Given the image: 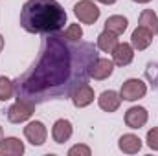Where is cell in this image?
<instances>
[{
  "instance_id": "cell-21",
  "label": "cell",
  "mask_w": 158,
  "mask_h": 156,
  "mask_svg": "<svg viewBox=\"0 0 158 156\" xmlns=\"http://www.w3.org/2000/svg\"><path fill=\"white\" fill-rule=\"evenodd\" d=\"M145 76H147V79L151 81V84H155L158 88V63H149L147 64V70H145Z\"/></svg>"
},
{
  "instance_id": "cell-16",
  "label": "cell",
  "mask_w": 158,
  "mask_h": 156,
  "mask_svg": "<svg viewBox=\"0 0 158 156\" xmlns=\"http://www.w3.org/2000/svg\"><path fill=\"white\" fill-rule=\"evenodd\" d=\"M127 26H129V20L123 15H112V17H109L105 20V30L110 31V33H114V35H118V37L125 33Z\"/></svg>"
},
{
  "instance_id": "cell-17",
  "label": "cell",
  "mask_w": 158,
  "mask_h": 156,
  "mask_svg": "<svg viewBox=\"0 0 158 156\" xmlns=\"http://www.w3.org/2000/svg\"><path fill=\"white\" fill-rule=\"evenodd\" d=\"M118 42H119L118 35H114V33L103 30V31L98 35V42H96V46H98V50H101V51H105V53H112V50L116 48Z\"/></svg>"
},
{
  "instance_id": "cell-10",
  "label": "cell",
  "mask_w": 158,
  "mask_h": 156,
  "mask_svg": "<svg viewBox=\"0 0 158 156\" xmlns=\"http://www.w3.org/2000/svg\"><path fill=\"white\" fill-rule=\"evenodd\" d=\"M149 119V112L145 107H131L125 112V125L129 129H142Z\"/></svg>"
},
{
  "instance_id": "cell-24",
  "label": "cell",
  "mask_w": 158,
  "mask_h": 156,
  "mask_svg": "<svg viewBox=\"0 0 158 156\" xmlns=\"http://www.w3.org/2000/svg\"><path fill=\"white\" fill-rule=\"evenodd\" d=\"M96 2H99V4H105V6H112V4H116V0H96Z\"/></svg>"
},
{
  "instance_id": "cell-26",
  "label": "cell",
  "mask_w": 158,
  "mask_h": 156,
  "mask_svg": "<svg viewBox=\"0 0 158 156\" xmlns=\"http://www.w3.org/2000/svg\"><path fill=\"white\" fill-rule=\"evenodd\" d=\"M4 50V37H2V33H0V51Z\"/></svg>"
},
{
  "instance_id": "cell-12",
  "label": "cell",
  "mask_w": 158,
  "mask_h": 156,
  "mask_svg": "<svg viewBox=\"0 0 158 156\" xmlns=\"http://www.w3.org/2000/svg\"><path fill=\"white\" fill-rule=\"evenodd\" d=\"M121 101L123 99H121L119 92H116V90H105L98 97V105L105 112H116L119 109V105H121Z\"/></svg>"
},
{
  "instance_id": "cell-6",
  "label": "cell",
  "mask_w": 158,
  "mask_h": 156,
  "mask_svg": "<svg viewBox=\"0 0 158 156\" xmlns=\"http://www.w3.org/2000/svg\"><path fill=\"white\" fill-rule=\"evenodd\" d=\"M24 136H26V140L31 145L39 147V145H42L46 142V138H48V129H46V125L42 121L35 119V121H30L24 127Z\"/></svg>"
},
{
  "instance_id": "cell-25",
  "label": "cell",
  "mask_w": 158,
  "mask_h": 156,
  "mask_svg": "<svg viewBox=\"0 0 158 156\" xmlns=\"http://www.w3.org/2000/svg\"><path fill=\"white\" fill-rule=\"evenodd\" d=\"M132 2H136V4H149L151 0H132Z\"/></svg>"
},
{
  "instance_id": "cell-28",
  "label": "cell",
  "mask_w": 158,
  "mask_h": 156,
  "mask_svg": "<svg viewBox=\"0 0 158 156\" xmlns=\"http://www.w3.org/2000/svg\"><path fill=\"white\" fill-rule=\"evenodd\" d=\"M156 33H158V31H156Z\"/></svg>"
},
{
  "instance_id": "cell-5",
  "label": "cell",
  "mask_w": 158,
  "mask_h": 156,
  "mask_svg": "<svg viewBox=\"0 0 158 156\" xmlns=\"http://www.w3.org/2000/svg\"><path fill=\"white\" fill-rule=\"evenodd\" d=\"M33 110H35V105L33 103L19 101L17 99V103H13L7 109V119L11 123H24V121H28L30 117L33 116Z\"/></svg>"
},
{
  "instance_id": "cell-27",
  "label": "cell",
  "mask_w": 158,
  "mask_h": 156,
  "mask_svg": "<svg viewBox=\"0 0 158 156\" xmlns=\"http://www.w3.org/2000/svg\"><path fill=\"white\" fill-rule=\"evenodd\" d=\"M4 138V130H2V127H0V140Z\"/></svg>"
},
{
  "instance_id": "cell-1",
  "label": "cell",
  "mask_w": 158,
  "mask_h": 156,
  "mask_svg": "<svg viewBox=\"0 0 158 156\" xmlns=\"http://www.w3.org/2000/svg\"><path fill=\"white\" fill-rule=\"evenodd\" d=\"M98 46L85 40H68L63 33H48L42 39L39 59L15 83L19 101L40 105L66 99L79 84L88 83L90 68L98 59Z\"/></svg>"
},
{
  "instance_id": "cell-9",
  "label": "cell",
  "mask_w": 158,
  "mask_h": 156,
  "mask_svg": "<svg viewBox=\"0 0 158 156\" xmlns=\"http://www.w3.org/2000/svg\"><path fill=\"white\" fill-rule=\"evenodd\" d=\"M72 134H74V127H72V121H70V119L61 117V119H57V121L53 123V127H52V138H53L55 143H64V142H68V140L72 138Z\"/></svg>"
},
{
  "instance_id": "cell-18",
  "label": "cell",
  "mask_w": 158,
  "mask_h": 156,
  "mask_svg": "<svg viewBox=\"0 0 158 156\" xmlns=\"http://www.w3.org/2000/svg\"><path fill=\"white\" fill-rule=\"evenodd\" d=\"M138 26H143L145 30H149L153 35L158 31V17L153 9H143L140 13V18H138Z\"/></svg>"
},
{
  "instance_id": "cell-13",
  "label": "cell",
  "mask_w": 158,
  "mask_h": 156,
  "mask_svg": "<svg viewBox=\"0 0 158 156\" xmlns=\"http://www.w3.org/2000/svg\"><path fill=\"white\" fill-rule=\"evenodd\" d=\"M151 42H153V33H151L149 30H145L143 26H138V28L132 31V35H131V44H132V48L138 50V51L147 50V48L151 46Z\"/></svg>"
},
{
  "instance_id": "cell-7",
  "label": "cell",
  "mask_w": 158,
  "mask_h": 156,
  "mask_svg": "<svg viewBox=\"0 0 158 156\" xmlns=\"http://www.w3.org/2000/svg\"><path fill=\"white\" fill-rule=\"evenodd\" d=\"M94 97H96L94 88H92L88 83L79 84L77 88L72 92V96H70V99H72V103H74L76 109H85V107H88L90 103H94Z\"/></svg>"
},
{
  "instance_id": "cell-19",
  "label": "cell",
  "mask_w": 158,
  "mask_h": 156,
  "mask_svg": "<svg viewBox=\"0 0 158 156\" xmlns=\"http://www.w3.org/2000/svg\"><path fill=\"white\" fill-rule=\"evenodd\" d=\"M15 96V83L6 76H0V101H7Z\"/></svg>"
},
{
  "instance_id": "cell-2",
  "label": "cell",
  "mask_w": 158,
  "mask_h": 156,
  "mask_svg": "<svg viewBox=\"0 0 158 156\" xmlns=\"http://www.w3.org/2000/svg\"><path fill=\"white\" fill-rule=\"evenodd\" d=\"M66 11L57 0H26L20 9V26L28 33H57L66 24Z\"/></svg>"
},
{
  "instance_id": "cell-8",
  "label": "cell",
  "mask_w": 158,
  "mask_h": 156,
  "mask_svg": "<svg viewBox=\"0 0 158 156\" xmlns=\"http://www.w3.org/2000/svg\"><path fill=\"white\" fill-rule=\"evenodd\" d=\"M114 61L110 59H105V57H98L96 63L92 64L90 68V77H94L96 81H103V79H109L114 74Z\"/></svg>"
},
{
  "instance_id": "cell-23",
  "label": "cell",
  "mask_w": 158,
  "mask_h": 156,
  "mask_svg": "<svg viewBox=\"0 0 158 156\" xmlns=\"http://www.w3.org/2000/svg\"><path fill=\"white\" fill-rule=\"evenodd\" d=\"M147 147L151 151H158V127H153L147 132Z\"/></svg>"
},
{
  "instance_id": "cell-4",
  "label": "cell",
  "mask_w": 158,
  "mask_h": 156,
  "mask_svg": "<svg viewBox=\"0 0 158 156\" xmlns=\"http://www.w3.org/2000/svg\"><path fill=\"white\" fill-rule=\"evenodd\" d=\"M74 15L83 24H96L99 15H101V11H99V7L92 0H79L77 4L74 6Z\"/></svg>"
},
{
  "instance_id": "cell-20",
  "label": "cell",
  "mask_w": 158,
  "mask_h": 156,
  "mask_svg": "<svg viewBox=\"0 0 158 156\" xmlns=\"http://www.w3.org/2000/svg\"><path fill=\"white\" fill-rule=\"evenodd\" d=\"M63 37L68 40H81L83 39V28L79 24H70L64 31H63Z\"/></svg>"
},
{
  "instance_id": "cell-15",
  "label": "cell",
  "mask_w": 158,
  "mask_h": 156,
  "mask_svg": "<svg viewBox=\"0 0 158 156\" xmlns=\"http://www.w3.org/2000/svg\"><path fill=\"white\" fill-rule=\"evenodd\" d=\"M118 147L125 154H136L142 149V140L136 134H123L118 140Z\"/></svg>"
},
{
  "instance_id": "cell-22",
  "label": "cell",
  "mask_w": 158,
  "mask_h": 156,
  "mask_svg": "<svg viewBox=\"0 0 158 156\" xmlns=\"http://www.w3.org/2000/svg\"><path fill=\"white\" fill-rule=\"evenodd\" d=\"M92 149L88 145H74L68 149V156H90Z\"/></svg>"
},
{
  "instance_id": "cell-11",
  "label": "cell",
  "mask_w": 158,
  "mask_h": 156,
  "mask_svg": "<svg viewBox=\"0 0 158 156\" xmlns=\"http://www.w3.org/2000/svg\"><path fill=\"white\" fill-rule=\"evenodd\" d=\"M134 59V48L129 42H118L112 50V61L118 66H129Z\"/></svg>"
},
{
  "instance_id": "cell-14",
  "label": "cell",
  "mask_w": 158,
  "mask_h": 156,
  "mask_svg": "<svg viewBox=\"0 0 158 156\" xmlns=\"http://www.w3.org/2000/svg\"><path fill=\"white\" fill-rule=\"evenodd\" d=\"M0 153L7 156H20L24 154V143L15 138V136H7L0 140Z\"/></svg>"
},
{
  "instance_id": "cell-3",
  "label": "cell",
  "mask_w": 158,
  "mask_h": 156,
  "mask_svg": "<svg viewBox=\"0 0 158 156\" xmlns=\"http://www.w3.org/2000/svg\"><path fill=\"white\" fill-rule=\"evenodd\" d=\"M145 94H147V84L138 77L127 79L119 90V96L123 101H138V99L145 97Z\"/></svg>"
}]
</instances>
